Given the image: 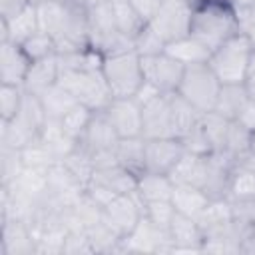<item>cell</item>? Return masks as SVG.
<instances>
[{
    "mask_svg": "<svg viewBox=\"0 0 255 255\" xmlns=\"http://www.w3.org/2000/svg\"><path fill=\"white\" fill-rule=\"evenodd\" d=\"M249 74H255V46H253V52H251V58H249Z\"/></svg>",
    "mask_w": 255,
    "mask_h": 255,
    "instance_id": "obj_56",
    "label": "cell"
},
{
    "mask_svg": "<svg viewBox=\"0 0 255 255\" xmlns=\"http://www.w3.org/2000/svg\"><path fill=\"white\" fill-rule=\"evenodd\" d=\"M90 183L104 185L106 189L114 191L116 195H124V193L135 191V187H137V175H133L131 171H128L124 165H120L116 161V163H110V165L96 167Z\"/></svg>",
    "mask_w": 255,
    "mask_h": 255,
    "instance_id": "obj_21",
    "label": "cell"
},
{
    "mask_svg": "<svg viewBox=\"0 0 255 255\" xmlns=\"http://www.w3.org/2000/svg\"><path fill=\"white\" fill-rule=\"evenodd\" d=\"M189 2H191V4H195V2H199V0H189Z\"/></svg>",
    "mask_w": 255,
    "mask_h": 255,
    "instance_id": "obj_59",
    "label": "cell"
},
{
    "mask_svg": "<svg viewBox=\"0 0 255 255\" xmlns=\"http://www.w3.org/2000/svg\"><path fill=\"white\" fill-rule=\"evenodd\" d=\"M165 52H169L173 58H177L181 64L189 66V64H197V62H207L209 58V50L199 44L195 38L187 36V38H181L177 42H171L165 46Z\"/></svg>",
    "mask_w": 255,
    "mask_h": 255,
    "instance_id": "obj_34",
    "label": "cell"
},
{
    "mask_svg": "<svg viewBox=\"0 0 255 255\" xmlns=\"http://www.w3.org/2000/svg\"><path fill=\"white\" fill-rule=\"evenodd\" d=\"M151 223H155L161 229H167L173 215H175V207L169 199H161V201H147L145 203V213H143Z\"/></svg>",
    "mask_w": 255,
    "mask_h": 255,
    "instance_id": "obj_45",
    "label": "cell"
},
{
    "mask_svg": "<svg viewBox=\"0 0 255 255\" xmlns=\"http://www.w3.org/2000/svg\"><path fill=\"white\" fill-rule=\"evenodd\" d=\"M120 141V135L116 133L114 126L106 118V114L94 112L90 124L86 126L84 133L78 139V145L84 147L92 157L96 167L116 163V145Z\"/></svg>",
    "mask_w": 255,
    "mask_h": 255,
    "instance_id": "obj_7",
    "label": "cell"
},
{
    "mask_svg": "<svg viewBox=\"0 0 255 255\" xmlns=\"http://www.w3.org/2000/svg\"><path fill=\"white\" fill-rule=\"evenodd\" d=\"M245 90H247V96H249V100L255 104V74H249L247 78H245Z\"/></svg>",
    "mask_w": 255,
    "mask_h": 255,
    "instance_id": "obj_53",
    "label": "cell"
},
{
    "mask_svg": "<svg viewBox=\"0 0 255 255\" xmlns=\"http://www.w3.org/2000/svg\"><path fill=\"white\" fill-rule=\"evenodd\" d=\"M60 68H58V56H50L44 60H36L30 64V70L26 74V80L22 84L24 92L42 96L46 90H50L54 84H58Z\"/></svg>",
    "mask_w": 255,
    "mask_h": 255,
    "instance_id": "obj_20",
    "label": "cell"
},
{
    "mask_svg": "<svg viewBox=\"0 0 255 255\" xmlns=\"http://www.w3.org/2000/svg\"><path fill=\"white\" fill-rule=\"evenodd\" d=\"M241 32L237 8L229 0H199L193 4L189 36L209 52Z\"/></svg>",
    "mask_w": 255,
    "mask_h": 255,
    "instance_id": "obj_1",
    "label": "cell"
},
{
    "mask_svg": "<svg viewBox=\"0 0 255 255\" xmlns=\"http://www.w3.org/2000/svg\"><path fill=\"white\" fill-rule=\"evenodd\" d=\"M253 235H255V227H253Z\"/></svg>",
    "mask_w": 255,
    "mask_h": 255,
    "instance_id": "obj_60",
    "label": "cell"
},
{
    "mask_svg": "<svg viewBox=\"0 0 255 255\" xmlns=\"http://www.w3.org/2000/svg\"><path fill=\"white\" fill-rule=\"evenodd\" d=\"M253 52V42L247 32H237L229 40H225L221 46H217L209 58L207 64L215 72V76L221 80V84L231 82H245L249 74V58Z\"/></svg>",
    "mask_w": 255,
    "mask_h": 255,
    "instance_id": "obj_2",
    "label": "cell"
},
{
    "mask_svg": "<svg viewBox=\"0 0 255 255\" xmlns=\"http://www.w3.org/2000/svg\"><path fill=\"white\" fill-rule=\"evenodd\" d=\"M129 4L141 16L143 22H149L155 16V12L159 10V6L163 4V0H129Z\"/></svg>",
    "mask_w": 255,
    "mask_h": 255,
    "instance_id": "obj_49",
    "label": "cell"
},
{
    "mask_svg": "<svg viewBox=\"0 0 255 255\" xmlns=\"http://www.w3.org/2000/svg\"><path fill=\"white\" fill-rule=\"evenodd\" d=\"M247 34H249V38H251V42H253V46H255V26L253 28H249V30H245Z\"/></svg>",
    "mask_w": 255,
    "mask_h": 255,
    "instance_id": "obj_58",
    "label": "cell"
},
{
    "mask_svg": "<svg viewBox=\"0 0 255 255\" xmlns=\"http://www.w3.org/2000/svg\"><path fill=\"white\" fill-rule=\"evenodd\" d=\"M94 253H122V239L104 219L86 229Z\"/></svg>",
    "mask_w": 255,
    "mask_h": 255,
    "instance_id": "obj_32",
    "label": "cell"
},
{
    "mask_svg": "<svg viewBox=\"0 0 255 255\" xmlns=\"http://www.w3.org/2000/svg\"><path fill=\"white\" fill-rule=\"evenodd\" d=\"M90 48L102 56L133 50V40L118 28L112 2L90 6Z\"/></svg>",
    "mask_w": 255,
    "mask_h": 255,
    "instance_id": "obj_5",
    "label": "cell"
},
{
    "mask_svg": "<svg viewBox=\"0 0 255 255\" xmlns=\"http://www.w3.org/2000/svg\"><path fill=\"white\" fill-rule=\"evenodd\" d=\"M237 10H241V8H247V6H251V4H255V0H229Z\"/></svg>",
    "mask_w": 255,
    "mask_h": 255,
    "instance_id": "obj_55",
    "label": "cell"
},
{
    "mask_svg": "<svg viewBox=\"0 0 255 255\" xmlns=\"http://www.w3.org/2000/svg\"><path fill=\"white\" fill-rule=\"evenodd\" d=\"M143 213H145V201L139 197L137 191H131V193H124V195H118L116 199H112L104 207L102 219L120 237H126L139 223Z\"/></svg>",
    "mask_w": 255,
    "mask_h": 255,
    "instance_id": "obj_10",
    "label": "cell"
},
{
    "mask_svg": "<svg viewBox=\"0 0 255 255\" xmlns=\"http://www.w3.org/2000/svg\"><path fill=\"white\" fill-rule=\"evenodd\" d=\"M120 137H137L143 131L141 104L135 98H112L102 110Z\"/></svg>",
    "mask_w": 255,
    "mask_h": 255,
    "instance_id": "obj_13",
    "label": "cell"
},
{
    "mask_svg": "<svg viewBox=\"0 0 255 255\" xmlns=\"http://www.w3.org/2000/svg\"><path fill=\"white\" fill-rule=\"evenodd\" d=\"M40 100H42V106H44L46 116H48L50 122H60L64 118V114L74 104H78V100L60 84H54L50 90H46L40 96Z\"/></svg>",
    "mask_w": 255,
    "mask_h": 255,
    "instance_id": "obj_29",
    "label": "cell"
},
{
    "mask_svg": "<svg viewBox=\"0 0 255 255\" xmlns=\"http://www.w3.org/2000/svg\"><path fill=\"white\" fill-rule=\"evenodd\" d=\"M169 104H171V114H173V124H175V131L177 137H183L187 131H191L199 120H201V112H197L187 100H183L177 92L169 94Z\"/></svg>",
    "mask_w": 255,
    "mask_h": 255,
    "instance_id": "obj_31",
    "label": "cell"
},
{
    "mask_svg": "<svg viewBox=\"0 0 255 255\" xmlns=\"http://www.w3.org/2000/svg\"><path fill=\"white\" fill-rule=\"evenodd\" d=\"M122 253H171L167 229L157 227L145 215L122 239Z\"/></svg>",
    "mask_w": 255,
    "mask_h": 255,
    "instance_id": "obj_11",
    "label": "cell"
},
{
    "mask_svg": "<svg viewBox=\"0 0 255 255\" xmlns=\"http://www.w3.org/2000/svg\"><path fill=\"white\" fill-rule=\"evenodd\" d=\"M133 50L139 56H153L165 50V42L153 32L149 24H145L135 36H133Z\"/></svg>",
    "mask_w": 255,
    "mask_h": 255,
    "instance_id": "obj_44",
    "label": "cell"
},
{
    "mask_svg": "<svg viewBox=\"0 0 255 255\" xmlns=\"http://www.w3.org/2000/svg\"><path fill=\"white\" fill-rule=\"evenodd\" d=\"M185 147L179 137L145 139V171L169 175L177 161L183 157Z\"/></svg>",
    "mask_w": 255,
    "mask_h": 255,
    "instance_id": "obj_15",
    "label": "cell"
},
{
    "mask_svg": "<svg viewBox=\"0 0 255 255\" xmlns=\"http://www.w3.org/2000/svg\"><path fill=\"white\" fill-rule=\"evenodd\" d=\"M193 4L189 0H163L155 16L147 22L153 32L167 44L189 36Z\"/></svg>",
    "mask_w": 255,
    "mask_h": 255,
    "instance_id": "obj_8",
    "label": "cell"
},
{
    "mask_svg": "<svg viewBox=\"0 0 255 255\" xmlns=\"http://www.w3.org/2000/svg\"><path fill=\"white\" fill-rule=\"evenodd\" d=\"M135 191L139 193V197L147 203V201H161V199H169L171 191H173V181L169 175L165 173H153V171H143L137 177V187Z\"/></svg>",
    "mask_w": 255,
    "mask_h": 255,
    "instance_id": "obj_26",
    "label": "cell"
},
{
    "mask_svg": "<svg viewBox=\"0 0 255 255\" xmlns=\"http://www.w3.org/2000/svg\"><path fill=\"white\" fill-rule=\"evenodd\" d=\"M28 4H32V0H0V18H12L22 12Z\"/></svg>",
    "mask_w": 255,
    "mask_h": 255,
    "instance_id": "obj_51",
    "label": "cell"
},
{
    "mask_svg": "<svg viewBox=\"0 0 255 255\" xmlns=\"http://www.w3.org/2000/svg\"><path fill=\"white\" fill-rule=\"evenodd\" d=\"M80 253H94L86 229L68 231L64 247H62V255H80Z\"/></svg>",
    "mask_w": 255,
    "mask_h": 255,
    "instance_id": "obj_47",
    "label": "cell"
},
{
    "mask_svg": "<svg viewBox=\"0 0 255 255\" xmlns=\"http://www.w3.org/2000/svg\"><path fill=\"white\" fill-rule=\"evenodd\" d=\"M92 116H94V110H90L88 106H84V104H74L66 114H64V118L60 120V126H62V129H64V133L68 135V137H72V139H80V135L84 133V129H86V126L90 124V120H92Z\"/></svg>",
    "mask_w": 255,
    "mask_h": 255,
    "instance_id": "obj_36",
    "label": "cell"
},
{
    "mask_svg": "<svg viewBox=\"0 0 255 255\" xmlns=\"http://www.w3.org/2000/svg\"><path fill=\"white\" fill-rule=\"evenodd\" d=\"M231 215L233 219L255 227V195H243V197H229Z\"/></svg>",
    "mask_w": 255,
    "mask_h": 255,
    "instance_id": "obj_46",
    "label": "cell"
},
{
    "mask_svg": "<svg viewBox=\"0 0 255 255\" xmlns=\"http://www.w3.org/2000/svg\"><path fill=\"white\" fill-rule=\"evenodd\" d=\"M24 161L20 149H6L0 147V185L14 183L24 173Z\"/></svg>",
    "mask_w": 255,
    "mask_h": 255,
    "instance_id": "obj_41",
    "label": "cell"
},
{
    "mask_svg": "<svg viewBox=\"0 0 255 255\" xmlns=\"http://www.w3.org/2000/svg\"><path fill=\"white\" fill-rule=\"evenodd\" d=\"M179 139H181L185 151H189V153H199V155L211 153L209 143H207V137H205V133H203V129H201V120H199V124H197L191 131H187V133H185L183 137H179Z\"/></svg>",
    "mask_w": 255,
    "mask_h": 255,
    "instance_id": "obj_48",
    "label": "cell"
},
{
    "mask_svg": "<svg viewBox=\"0 0 255 255\" xmlns=\"http://www.w3.org/2000/svg\"><path fill=\"white\" fill-rule=\"evenodd\" d=\"M205 167H207V153L199 155V153L185 151L183 157L173 167V171L169 173V177H171L173 183L193 185V187L201 189L203 187V179H205Z\"/></svg>",
    "mask_w": 255,
    "mask_h": 255,
    "instance_id": "obj_23",
    "label": "cell"
},
{
    "mask_svg": "<svg viewBox=\"0 0 255 255\" xmlns=\"http://www.w3.org/2000/svg\"><path fill=\"white\" fill-rule=\"evenodd\" d=\"M235 122L243 124L247 129H255V104H253L251 100L245 104V108L241 110V114L237 116V120H235Z\"/></svg>",
    "mask_w": 255,
    "mask_h": 255,
    "instance_id": "obj_52",
    "label": "cell"
},
{
    "mask_svg": "<svg viewBox=\"0 0 255 255\" xmlns=\"http://www.w3.org/2000/svg\"><path fill=\"white\" fill-rule=\"evenodd\" d=\"M102 74L114 98H133L143 84L141 56L135 50L104 56Z\"/></svg>",
    "mask_w": 255,
    "mask_h": 255,
    "instance_id": "obj_3",
    "label": "cell"
},
{
    "mask_svg": "<svg viewBox=\"0 0 255 255\" xmlns=\"http://www.w3.org/2000/svg\"><path fill=\"white\" fill-rule=\"evenodd\" d=\"M40 30L38 24V12L36 4H28L22 12H18L12 18H0V40H10L16 44H22L26 38H30L34 32Z\"/></svg>",
    "mask_w": 255,
    "mask_h": 255,
    "instance_id": "obj_19",
    "label": "cell"
},
{
    "mask_svg": "<svg viewBox=\"0 0 255 255\" xmlns=\"http://www.w3.org/2000/svg\"><path fill=\"white\" fill-rule=\"evenodd\" d=\"M169 201L173 203L177 213H183V215H189V217L197 219L203 213V209L209 205L211 197L199 187L173 183V191H171Z\"/></svg>",
    "mask_w": 255,
    "mask_h": 255,
    "instance_id": "obj_22",
    "label": "cell"
},
{
    "mask_svg": "<svg viewBox=\"0 0 255 255\" xmlns=\"http://www.w3.org/2000/svg\"><path fill=\"white\" fill-rule=\"evenodd\" d=\"M221 90V80L215 76L211 66L207 62H197L189 64L183 70L177 94L187 100L197 112H213L217 94Z\"/></svg>",
    "mask_w": 255,
    "mask_h": 255,
    "instance_id": "obj_4",
    "label": "cell"
},
{
    "mask_svg": "<svg viewBox=\"0 0 255 255\" xmlns=\"http://www.w3.org/2000/svg\"><path fill=\"white\" fill-rule=\"evenodd\" d=\"M20 153H22V161H24L26 169H42V171H46L54 163H58L54 153L50 151V147L40 137L34 143H30L24 149H20Z\"/></svg>",
    "mask_w": 255,
    "mask_h": 255,
    "instance_id": "obj_38",
    "label": "cell"
},
{
    "mask_svg": "<svg viewBox=\"0 0 255 255\" xmlns=\"http://www.w3.org/2000/svg\"><path fill=\"white\" fill-rule=\"evenodd\" d=\"M32 2H38V0H32Z\"/></svg>",
    "mask_w": 255,
    "mask_h": 255,
    "instance_id": "obj_61",
    "label": "cell"
},
{
    "mask_svg": "<svg viewBox=\"0 0 255 255\" xmlns=\"http://www.w3.org/2000/svg\"><path fill=\"white\" fill-rule=\"evenodd\" d=\"M243 165H251V167H255V129H251V149H249V159H247V163H243Z\"/></svg>",
    "mask_w": 255,
    "mask_h": 255,
    "instance_id": "obj_54",
    "label": "cell"
},
{
    "mask_svg": "<svg viewBox=\"0 0 255 255\" xmlns=\"http://www.w3.org/2000/svg\"><path fill=\"white\" fill-rule=\"evenodd\" d=\"M2 223L0 255H38V243L28 221L8 219Z\"/></svg>",
    "mask_w": 255,
    "mask_h": 255,
    "instance_id": "obj_16",
    "label": "cell"
},
{
    "mask_svg": "<svg viewBox=\"0 0 255 255\" xmlns=\"http://www.w3.org/2000/svg\"><path fill=\"white\" fill-rule=\"evenodd\" d=\"M243 195H255V167L251 165H237L231 177L229 197Z\"/></svg>",
    "mask_w": 255,
    "mask_h": 255,
    "instance_id": "obj_43",
    "label": "cell"
},
{
    "mask_svg": "<svg viewBox=\"0 0 255 255\" xmlns=\"http://www.w3.org/2000/svg\"><path fill=\"white\" fill-rule=\"evenodd\" d=\"M22 50L26 52V56L36 62V60H44V58H50V56H56L58 48H56V40L44 32V30H38L34 32L30 38H26L22 44Z\"/></svg>",
    "mask_w": 255,
    "mask_h": 255,
    "instance_id": "obj_40",
    "label": "cell"
},
{
    "mask_svg": "<svg viewBox=\"0 0 255 255\" xmlns=\"http://www.w3.org/2000/svg\"><path fill=\"white\" fill-rule=\"evenodd\" d=\"M88 6H98V4H106V2H112V0H84Z\"/></svg>",
    "mask_w": 255,
    "mask_h": 255,
    "instance_id": "obj_57",
    "label": "cell"
},
{
    "mask_svg": "<svg viewBox=\"0 0 255 255\" xmlns=\"http://www.w3.org/2000/svg\"><path fill=\"white\" fill-rule=\"evenodd\" d=\"M249 149H251V129H247L243 124L231 120V126H229V131H227V139H225L223 151L235 163L243 165L249 159Z\"/></svg>",
    "mask_w": 255,
    "mask_h": 255,
    "instance_id": "obj_28",
    "label": "cell"
},
{
    "mask_svg": "<svg viewBox=\"0 0 255 255\" xmlns=\"http://www.w3.org/2000/svg\"><path fill=\"white\" fill-rule=\"evenodd\" d=\"M114 4V12H116V22H118V28L133 40V36L147 24L141 20V16L133 10V6L129 4V0H116L112 2Z\"/></svg>",
    "mask_w": 255,
    "mask_h": 255,
    "instance_id": "obj_39",
    "label": "cell"
},
{
    "mask_svg": "<svg viewBox=\"0 0 255 255\" xmlns=\"http://www.w3.org/2000/svg\"><path fill=\"white\" fill-rule=\"evenodd\" d=\"M60 163L74 175V179H76L84 189L88 187V183L92 181L96 163H94V157H92L84 147H80V145L76 143V147H74Z\"/></svg>",
    "mask_w": 255,
    "mask_h": 255,
    "instance_id": "obj_30",
    "label": "cell"
},
{
    "mask_svg": "<svg viewBox=\"0 0 255 255\" xmlns=\"http://www.w3.org/2000/svg\"><path fill=\"white\" fill-rule=\"evenodd\" d=\"M58 84L64 86L80 104L88 106L94 112L104 110L110 100L114 98L102 68L100 70H76V72H62L58 78Z\"/></svg>",
    "mask_w": 255,
    "mask_h": 255,
    "instance_id": "obj_6",
    "label": "cell"
},
{
    "mask_svg": "<svg viewBox=\"0 0 255 255\" xmlns=\"http://www.w3.org/2000/svg\"><path fill=\"white\" fill-rule=\"evenodd\" d=\"M141 122H143L141 135L145 139L177 137L171 104H169V94H159V96L147 100L145 104H141Z\"/></svg>",
    "mask_w": 255,
    "mask_h": 255,
    "instance_id": "obj_12",
    "label": "cell"
},
{
    "mask_svg": "<svg viewBox=\"0 0 255 255\" xmlns=\"http://www.w3.org/2000/svg\"><path fill=\"white\" fill-rule=\"evenodd\" d=\"M229 219H233L231 215V205H229V197L225 199H211L209 205L203 209V213L197 217V223L201 227L203 233L227 223Z\"/></svg>",
    "mask_w": 255,
    "mask_h": 255,
    "instance_id": "obj_37",
    "label": "cell"
},
{
    "mask_svg": "<svg viewBox=\"0 0 255 255\" xmlns=\"http://www.w3.org/2000/svg\"><path fill=\"white\" fill-rule=\"evenodd\" d=\"M24 126H28L30 129H34L38 135L40 131L44 129V126L48 124V116H46V110L42 106V100L40 96H34V94H28L24 92V100H22V108L16 116Z\"/></svg>",
    "mask_w": 255,
    "mask_h": 255,
    "instance_id": "obj_35",
    "label": "cell"
},
{
    "mask_svg": "<svg viewBox=\"0 0 255 255\" xmlns=\"http://www.w3.org/2000/svg\"><path fill=\"white\" fill-rule=\"evenodd\" d=\"M249 102L247 90L243 82H231V84H221V90L217 94V102L213 112L221 114L227 120H237L245 104Z\"/></svg>",
    "mask_w": 255,
    "mask_h": 255,
    "instance_id": "obj_25",
    "label": "cell"
},
{
    "mask_svg": "<svg viewBox=\"0 0 255 255\" xmlns=\"http://www.w3.org/2000/svg\"><path fill=\"white\" fill-rule=\"evenodd\" d=\"M116 161L139 177L145 171V137H120L116 145Z\"/></svg>",
    "mask_w": 255,
    "mask_h": 255,
    "instance_id": "obj_24",
    "label": "cell"
},
{
    "mask_svg": "<svg viewBox=\"0 0 255 255\" xmlns=\"http://www.w3.org/2000/svg\"><path fill=\"white\" fill-rule=\"evenodd\" d=\"M141 68L143 80L151 84L159 94H173L179 88L185 64L163 50L153 56H141Z\"/></svg>",
    "mask_w": 255,
    "mask_h": 255,
    "instance_id": "obj_9",
    "label": "cell"
},
{
    "mask_svg": "<svg viewBox=\"0 0 255 255\" xmlns=\"http://www.w3.org/2000/svg\"><path fill=\"white\" fill-rule=\"evenodd\" d=\"M229 126H231V120L223 118L217 112L201 114V129H203V133L207 137V143H209L211 151H223Z\"/></svg>",
    "mask_w": 255,
    "mask_h": 255,
    "instance_id": "obj_33",
    "label": "cell"
},
{
    "mask_svg": "<svg viewBox=\"0 0 255 255\" xmlns=\"http://www.w3.org/2000/svg\"><path fill=\"white\" fill-rule=\"evenodd\" d=\"M32 60L26 56L20 44L0 40V84L22 86L30 70Z\"/></svg>",
    "mask_w": 255,
    "mask_h": 255,
    "instance_id": "obj_17",
    "label": "cell"
},
{
    "mask_svg": "<svg viewBox=\"0 0 255 255\" xmlns=\"http://www.w3.org/2000/svg\"><path fill=\"white\" fill-rule=\"evenodd\" d=\"M239 163H235L225 151H211L207 153V167L203 179V191L211 199H225L229 197L231 177Z\"/></svg>",
    "mask_w": 255,
    "mask_h": 255,
    "instance_id": "obj_14",
    "label": "cell"
},
{
    "mask_svg": "<svg viewBox=\"0 0 255 255\" xmlns=\"http://www.w3.org/2000/svg\"><path fill=\"white\" fill-rule=\"evenodd\" d=\"M38 137L40 135L34 129H30L28 126H24L18 118L0 124V147H6V149H24L26 145L34 143Z\"/></svg>",
    "mask_w": 255,
    "mask_h": 255,
    "instance_id": "obj_27",
    "label": "cell"
},
{
    "mask_svg": "<svg viewBox=\"0 0 255 255\" xmlns=\"http://www.w3.org/2000/svg\"><path fill=\"white\" fill-rule=\"evenodd\" d=\"M167 235H169V243H171V253H177V251L201 253L203 231H201L197 219L175 211V215L167 227Z\"/></svg>",
    "mask_w": 255,
    "mask_h": 255,
    "instance_id": "obj_18",
    "label": "cell"
},
{
    "mask_svg": "<svg viewBox=\"0 0 255 255\" xmlns=\"http://www.w3.org/2000/svg\"><path fill=\"white\" fill-rule=\"evenodd\" d=\"M86 193H88V197H92L102 209L112 201V199H116L118 195L114 193V191H110V189H106L104 185H98V183H88V187L84 189Z\"/></svg>",
    "mask_w": 255,
    "mask_h": 255,
    "instance_id": "obj_50",
    "label": "cell"
},
{
    "mask_svg": "<svg viewBox=\"0 0 255 255\" xmlns=\"http://www.w3.org/2000/svg\"><path fill=\"white\" fill-rule=\"evenodd\" d=\"M22 100H24L22 86L0 84V120L2 122L14 120L22 108Z\"/></svg>",
    "mask_w": 255,
    "mask_h": 255,
    "instance_id": "obj_42",
    "label": "cell"
}]
</instances>
